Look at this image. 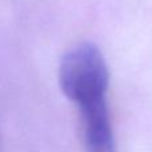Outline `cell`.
<instances>
[{"label": "cell", "instance_id": "6da1fadb", "mask_svg": "<svg viewBox=\"0 0 152 152\" xmlns=\"http://www.w3.org/2000/svg\"><path fill=\"white\" fill-rule=\"evenodd\" d=\"M59 83L64 95L80 107L87 152H116L105 102L108 68L99 48L83 43L67 52Z\"/></svg>", "mask_w": 152, "mask_h": 152}]
</instances>
